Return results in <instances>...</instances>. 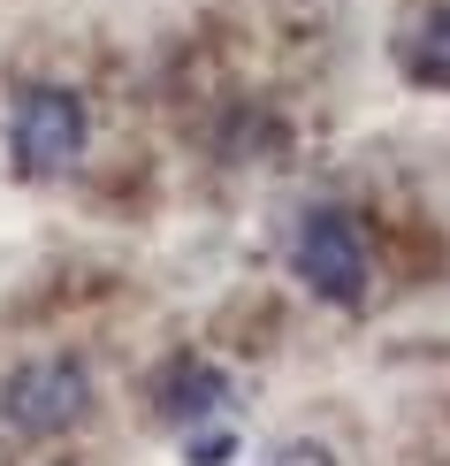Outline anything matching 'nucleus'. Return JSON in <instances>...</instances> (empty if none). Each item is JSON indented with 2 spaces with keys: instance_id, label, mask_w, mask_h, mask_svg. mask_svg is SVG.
<instances>
[{
  "instance_id": "4",
  "label": "nucleus",
  "mask_w": 450,
  "mask_h": 466,
  "mask_svg": "<svg viewBox=\"0 0 450 466\" xmlns=\"http://www.w3.org/2000/svg\"><path fill=\"white\" fill-rule=\"evenodd\" d=\"M153 405H161V413L175 420V429H199V420H214L229 405V375L214 360H168L161 367V382H153Z\"/></svg>"
},
{
  "instance_id": "7",
  "label": "nucleus",
  "mask_w": 450,
  "mask_h": 466,
  "mask_svg": "<svg viewBox=\"0 0 450 466\" xmlns=\"http://www.w3.org/2000/svg\"><path fill=\"white\" fill-rule=\"evenodd\" d=\"M267 466H336V459H328L321 443H283V451L267 459Z\"/></svg>"
},
{
  "instance_id": "1",
  "label": "nucleus",
  "mask_w": 450,
  "mask_h": 466,
  "mask_svg": "<svg viewBox=\"0 0 450 466\" xmlns=\"http://www.w3.org/2000/svg\"><path fill=\"white\" fill-rule=\"evenodd\" d=\"M85 405H92V375L76 360H24L0 382V420L15 436H62Z\"/></svg>"
},
{
  "instance_id": "2",
  "label": "nucleus",
  "mask_w": 450,
  "mask_h": 466,
  "mask_svg": "<svg viewBox=\"0 0 450 466\" xmlns=\"http://www.w3.org/2000/svg\"><path fill=\"white\" fill-rule=\"evenodd\" d=\"M8 138H15V168L24 177H62L76 153H85V100L69 85H31L15 100Z\"/></svg>"
},
{
  "instance_id": "5",
  "label": "nucleus",
  "mask_w": 450,
  "mask_h": 466,
  "mask_svg": "<svg viewBox=\"0 0 450 466\" xmlns=\"http://www.w3.org/2000/svg\"><path fill=\"white\" fill-rule=\"evenodd\" d=\"M397 69L413 76V85H427V92H450V0L405 15V31H397Z\"/></svg>"
},
{
  "instance_id": "3",
  "label": "nucleus",
  "mask_w": 450,
  "mask_h": 466,
  "mask_svg": "<svg viewBox=\"0 0 450 466\" xmlns=\"http://www.w3.org/2000/svg\"><path fill=\"white\" fill-rule=\"evenodd\" d=\"M298 276L321 290L328 306H359L366 299V245H359V222L344 207H313L298 222V245H290Z\"/></svg>"
},
{
  "instance_id": "6",
  "label": "nucleus",
  "mask_w": 450,
  "mask_h": 466,
  "mask_svg": "<svg viewBox=\"0 0 450 466\" xmlns=\"http://www.w3.org/2000/svg\"><path fill=\"white\" fill-rule=\"evenodd\" d=\"M229 451H237V443H229V429H184V459L191 466H229Z\"/></svg>"
}]
</instances>
